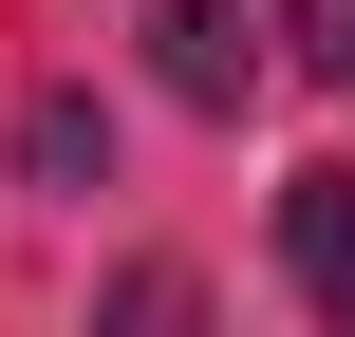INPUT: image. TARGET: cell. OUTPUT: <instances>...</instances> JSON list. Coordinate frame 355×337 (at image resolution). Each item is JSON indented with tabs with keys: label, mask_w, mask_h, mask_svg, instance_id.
I'll return each mask as SVG.
<instances>
[{
	"label": "cell",
	"mask_w": 355,
	"mask_h": 337,
	"mask_svg": "<svg viewBox=\"0 0 355 337\" xmlns=\"http://www.w3.org/2000/svg\"><path fill=\"white\" fill-rule=\"evenodd\" d=\"M19 169H37V188H112V113H94L75 75H37V94H19Z\"/></svg>",
	"instance_id": "cell-3"
},
{
	"label": "cell",
	"mask_w": 355,
	"mask_h": 337,
	"mask_svg": "<svg viewBox=\"0 0 355 337\" xmlns=\"http://www.w3.org/2000/svg\"><path fill=\"white\" fill-rule=\"evenodd\" d=\"M150 75H168L187 113H243V94H262V38H243V0H150Z\"/></svg>",
	"instance_id": "cell-1"
},
{
	"label": "cell",
	"mask_w": 355,
	"mask_h": 337,
	"mask_svg": "<svg viewBox=\"0 0 355 337\" xmlns=\"http://www.w3.org/2000/svg\"><path fill=\"white\" fill-rule=\"evenodd\" d=\"M281 56H300V75H337V94H355V0H281Z\"/></svg>",
	"instance_id": "cell-5"
},
{
	"label": "cell",
	"mask_w": 355,
	"mask_h": 337,
	"mask_svg": "<svg viewBox=\"0 0 355 337\" xmlns=\"http://www.w3.org/2000/svg\"><path fill=\"white\" fill-rule=\"evenodd\" d=\"M281 281L355 337V169H300V188H281Z\"/></svg>",
	"instance_id": "cell-2"
},
{
	"label": "cell",
	"mask_w": 355,
	"mask_h": 337,
	"mask_svg": "<svg viewBox=\"0 0 355 337\" xmlns=\"http://www.w3.org/2000/svg\"><path fill=\"white\" fill-rule=\"evenodd\" d=\"M94 337H206V281H187V263H131V281L94 300Z\"/></svg>",
	"instance_id": "cell-4"
}]
</instances>
